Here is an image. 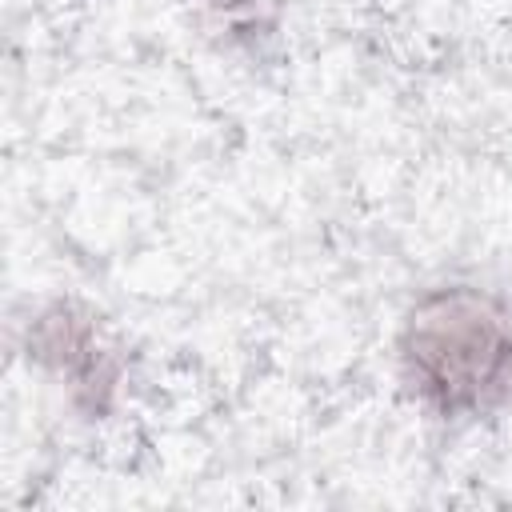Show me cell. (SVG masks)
I'll list each match as a JSON object with an SVG mask.
<instances>
[{
    "instance_id": "2",
    "label": "cell",
    "mask_w": 512,
    "mask_h": 512,
    "mask_svg": "<svg viewBox=\"0 0 512 512\" xmlns=\"http://www.w3.org/2000/svg\"><path fill=\"white\" fill-rule=\"evenodd\" d=\"M28 356L56 376H64L76 392V400H88L92 412H100L120 380V360L100 336L96 320L72 304H52L40 312L28 328Z\"/></svg>"
},
{
    "instance_id": "1",
    "label": "cell",
    "mask_w": 512,
    "mask_h": 512,
    "mask_svg": "<svg viewBox=\"0 0 512 512\" xmlns=\"http://www.w3.org/2000/svg\"><path fill=\"white\" fill-rule=\"evenodd\" d=\"M400 368L440 416H476L512 396V312L476 288H436L400 328Z\"/></svg>"
}]
</instances>
